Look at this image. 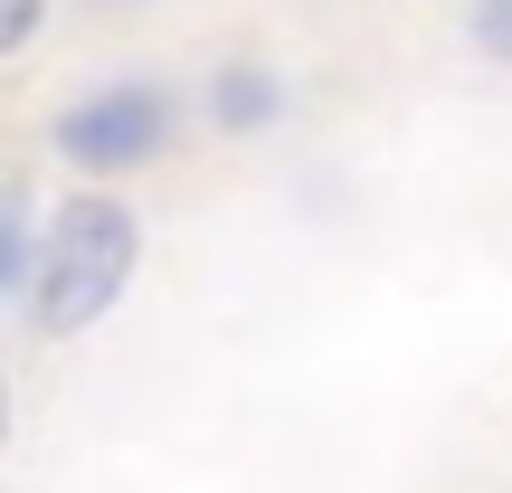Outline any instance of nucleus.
<instances>
[{"instance_id": "f257e3e1", "label": "nucleus", "mask_w": 512, "mask_h": 493, "mask_svg": "<svg viewBox=\"0 0 512 493\" xmlns=\"http://www.w3.org/2000/svg\"><path fill=\"white\" fill-rule=\"evenodd\" d=\"M133 256H143V228H133V209L114 200H67L48 219V238H38V275H29V323L38 332H86L95 313H114V294H124Z\"/></svg>"}, {"instance_id": "f03ea898", "label": "nucleus", "mask_w": 512, "mask_h": 493, "mask_svg": "<svg viewBox=\"0 0 512 493\" xmlns=\"http://www.w3.org/2000/svg\"><path fill=\"white\" fill-rule=\"evenodd\" d=\"M171 143V95L162 86H105L57 114V152L76 171H143Z\"/></svg>"}, {"instance_id": "7ed1b4c3", "label": "nucleus", "mask_w": 512, "mask_h": 493, "mask_svg": "<svg viewBox=\"0 0 512 493\" xmlns=\"http://www.w3.org/2000/svg\"><path fill=\"white\" fill-rule=\"evenodd\" d=\"M209 105H219L228 133H266V124H275V76H266V67H228L219 86H209Z\"/></svg>"}, {"instance_id": "20e7f679", "label": "nucleus", "mask_w": 512, "mask_h": 493, "mask_svg": "<svg viewBox=\"0 0 512 493\" xmlns=\"http://www.w3.org/2000/svg\"><path fill=\"white\" fill-rule=\"evenodd\" d=\"M475 48L512 67V0H484V10H475Z\"/></svg>"}, {"instance_id": "39448f33", "label": "nucleus", "mask_w": 512, "mask_h": 493, "mask_svg": "<svg viewBox=\"0 0 512 493\" xmlns=\"http://www.w3.org/2000/svg\"><path fill=\"white\" fill-rule=\"evenodd\" d=\"M0 38H10V48H29V38H38V0H10V29H0Z\"/></svg>"}]
</instances>
